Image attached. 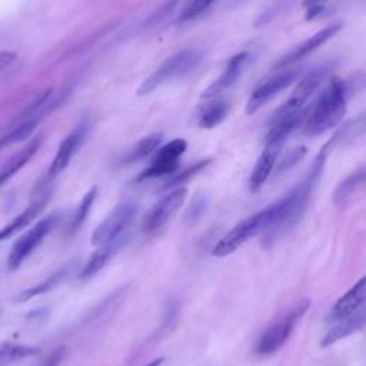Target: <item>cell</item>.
<instances>
[{
    "label": "cell",
    "instance_id": "6da1fadb",
    "mask_svg": "<svg viewBox=\"0 0 366 366\" xmlns=\"http://www.w3.org/2000/svg\"><path fill=\"white\" fill-rule=\"evenodd\" d=\"M349 94L350 90L347 81L333 76L320 92L313 106L307 109V114L302 124L303 133L306 136H317L335 127L343 119Z\"/></svg>",
    "mask_w": 366,
    "mask_h": 366
},
{
    "label": "cell",
    "instance_id": "7a4b0ae2",
    "mask_svg": "<svg viewBox=\"0 0 366 366\" xmlns=\"http://www.w3.org/2000/svg\"><path fill=\"white\" fill-rule=\"evenodd\" d=\"M279 214H280V200L249 216L247 219L242 220L234 227H232L223 237L217 240L212 253L217 257H224L233 253L237 247H240L249 239L267 232L277 222Z\"/></svg>",
    "mask_w": 366,
    "mask_h": 366
},
{
    "label": "cell",
    "instance_id": "3957f363",
    "mask_svg": "<svg viewBox=\"0 0 366 366\" xmlns=\"http://www.w3.org/2000/svg\"><path fill=\"white\" fill-rule=\"evenodd\" d=\"M203 53L197 49H183L167 57L137 89V96H146L166 81L193 71L202 61Z\"/></svg>",
    "mask_w": 366,
    "mask_h": 366
},
{
    "label": "cell",
    "instance_id": "277c9868",
    "mask_svg": "<svg viewBox=\"0 0 366 366\" xmlns=\"http://www.w3.org/2000/svg\"><path fill=\"white\" fill-rule=\"evenodd\" d=\"M309 307L310 300L302 299L296 302L287 312H285L276 320H273L260 335L256 345V352L259 355H270L279 350L290 337V335L293 333L297 323L305 316Z\"/></svg>",
    "mask_w": 366,
    "mask_h": 366
},
{
    "label": "cell",
    "instance_id": "5b68a950",
    "mask_svg": "<svg viewBox=\"0 0 366 366\" xmlns=\"http://www.w3.org/2000/svg\"><path fill=\"white\" fill-rule=\"evenodd\" d=\"M61 219L60 213H51L31 226L24 234H21L10 249L7 257L9 270H16L20 264L34 252V249L44 240L47 234H50L54 227L59 224Z\"/></svg>",
    "mask_w": 366,
    "mask_h": 366
},
{
    "label": "cell",
    "instance_id": "8992f818",
    "mask_svg": "<svg viewBox=\"0 0 366 366\" xmlns=\"http://www.w3.org/2000/svg\"><path fill=\"white\" fill-rule=\"evenodd\" d=\"M51 183H53V179L44 176L36 184L27 207L0 229V242L14 236L16 233L27 227L43 212V209L46 207L47 202L51 197Z\"/></svg>",
    "mask_w": 366,
    "mask_h": 366
},
{
    "label": "cell",
    "instance_id": "52a82bcc",
    "mask_svg": "<svg viewBox=\"0 0 366 366\" xmlns=\"http://www.w3.org/2000/svg\"><path fill=\"white\" fill-rule=\"evenodd\" d=\"M137 212V206L134 202L126 200L117 204L107 217L96 227L92 234V243L96 246L106 244L112 240L122 237L126 229L130 226Z\"/></svg>",
    "mask_w": 366,
    "mask_h": 366
},
{
    "label": "cell",
    "instance_id": "ba28073f",
    "mask_svg": "<svg viewBox=\"0 0 366 366\" xmlns=\"http://www.w3.org/2000/svg\"><path fill=\"white\" fill-rule=\"evenodd\" d=\"M332 67H333V63L329 61V63H323V64L312 69L309 73H306L300 79V81L297 83V86L295 87V90L289 96V99L286 100V103L274 114H289V113H296V112H300L302 109H305L306 102L319 89V86L323 83V80L329 76Z\"/></svg>",
    "mask_w": 366,
    "mask_h": 366
},
{
    "label": "cell",
    "instance_id": "9c48e42d",
    "mask_svg": "<svg viewBox=\"0 0 366 366\" xmlns=\"http://www.w3.org/2000/svg\"><path fill=\"white\" fill-rule=\"evenodd\" d=\"M186 149H187V142L183 139H174L163 144L154 154L150 164L140 172L136 180L142 182V180L154 179V177L173 173L177 169L179 159L186 152Z\"/></svg>",
    "mask_w": 366,
    "mask_h": 366
},
{
    "label": "cell",
    "instance_id": "30bf717a",
    "mask_svg": "<svg viewBox=\"0 0 366 366\" xmlns=\"http://www.w3.org/2000/svg\"><path fill=\"white\" fill-rule=\"evenodd\" d=\"M187 190L184 187H177L163 196L144 216L143 219V232L152 233L160 229L183 204Z\"/></svg>",
    "mask_w": 366,
    "mask_h": 366
},
{
    "label": "cell",
    "instance_id": "8fae6325",
    "mask_svg": "<svg viewBox=\"0 0 366 366\" xmlns=\"http://www.w3.org/2000/svg\"><path fill=\"white\" fill-rule=\"evenodd\" d=\"M89 120H83L80 122L59 144V149L51 160V164L49 167L47 172V177L54 179L59 173H61L70 163V160L73 159V156L77 153V150L80 149V146L83 144L87 132H89Z\"/></svg>",
    "mask_w": 366,
    "mask_h": 366
},
{
    "label": "cell",
    "instance_id": "7c38bea8",
    "mask_svg": "<svg viewBox=\"0 0 366 366\" xmlns=\"http://www.w3.org/2000/svg\"><path fill=\"white\" fill-rule=\"evenodd\" d=\"M296 76H297L296 70H285V71L277 73L276 76L267 79L266 81H263L249 96V100L246 103V113L252 114V113L257 112L264 103H267L280 90H283L289 84H292L293 80L296 79Z\"/></svg>",
    "mask_w": 366,
    "mask_h": 366
},
{
    "label": "cell",
    "instance_id": "4fadbf2b",
    "mask_svg": "<svg viewBox=\"0 0 366 366\" xmlns=\"http://www.w3.org/2000/svg\"><path fill=\"white\" fill-rule=\"evenodd\" d=\"M343 27L342 23H333L330 26H326L325 29L319 30L317 33H315L312 37L306 39L305 41L299 43L293 50H290L285 57H282L277 63L276 67L277 69H285L286 66H290L299 60H302L303 57L309 56L310 53H313L316 49H319L323 43H326L330 37H333L337 31H340Z\"/></svg>",
    "mask_w": 366,
    "mask_h": 366
},
{
    "label": "cell",
    "instance_id": "5bb4252c",
    "mask_svg": "<svg viewBox=\"0 0 366 366\" xmlns=\"http://www.w3.org/2000/svg\"><path fill=\"white\" fill-rule=\"evenodd\" d=\"M250 59V54L247 51H239L236 53L226 64L224 70L222 71V74L207 87L203 90L202 93V99H213L217 94H220L222 92H224L226 89L232 87L237 79L240 77V74L243 73L247 61Z\"/></svg>",
    "mask_w": 366,
    "mask_h": 366
},
{
    "label": "cell",
    "instance_id": "9a60e30c",
    "mask_svg": "<svg viewBox=\"0 0 366 366\" xmlns=\"http://www.w3.org/2000/svg\"><path fill=\"white\" fill-rule=\"evenodd\" d=\"M307 114V109H302L296 113L289 114H274L273 122L270 126V130L266 136L264 146H274L280 147L286 142V139L305 122V117Z\"/></svg>",
    "mask_w": 366,
    "mask_h": 366
},
{
    "label": "cell",
    "instance_id": "2e32d148",
    "mask_svg": "<svg viewBox=\"0 0 366 366\" xmlns=\"http://www.w3.org/2000/svg\"><path fill=\"white\" fill-rule=\"evenodd\" d=\"M365 297H366V280L365 277H362L343 296L339 297V300L330 309L327 319L332 323H335L337 320H342L353 315L355 312H357L360 307L365 306Z\"/></svg>",
    "mask_w": 366,
    "mask_h": 366
},
{
    "label": "cell",
    "instance_id": "e0dca14e",
    "mask_svg": "<svg viewBox=\"0 0 366 366\" xmlns=\"http://www.w3.org/2000/svg\"><path fill=\"white\" fill-rule=\"evenodd\" d=\"M43 142V136L39 134L33 137L26 146H23L19 152L11 154L0 167V186L9 182L14 174H17L37 153Z\"/></svg>",
    "mask_w": 366,
    "mask_h": 366
},
{
    "label": "cell",
    "instance_id": "ac0fdd59",
    "mask_svg": "<svg viewBox=\"0 0 366 366\" xmlns=\"http://www.w3.org/2000/svg\"><path fill=\"white\" fill-rule=\"evenodd\" d=\"M365 320H366V312H365V306L360 307L357 312H355L353 315L337 320L332 325V327L326 332V335L323 336L320 346L322 347H327L353 333H356L357 330H360L365 326Z\"/></svg>",
    "mask_w": 366,
    "mask_h": 366
},
{
    "label": "cell",
    "instance_id": "d6986e66",
    "mask_svg": "<svg viewBox=\"0 0 366 366\" xmlns=\"http://www.w3.org/2000/svg\"><path fill=\"white\" fill-rule=\"evenodd\" d=\"M280 153V147L274 146H264L263 152L260 153L252 173L249 177V190L250 192H257L269 179L276 162L277 156Z\"/></svg>",
    "mask_w": 366,
    "mask_h": 366
},
{
    "label": "cell",
    "instance_id": "ffe728a7",
    "mask_svg": "<svg viewBox=\"0 0 366 366\" xmlns=\"http://www.w3.org/2000/svg\"><path fill=\"white\" fill-rule=\"evenodd\" d=\"M126 239L127 237L123 234L122 237H119L116 240H112L106 244L99 246V249L84 263V266L80 272V277L81 279H89L92 276H94L99 270H102L110 262V259L120 250V247L124 244Z\"/></svg>",
    "mask_w": 366,
    "mask_h": 366
},
{
    "label": "cell",
    "instance_id": "44dd1931",
    "mask_svg": "<svg viewBox=\"0 0 366 366\" xmlns=\"http://www.w3.org/2000/svg\"><path fill=\"white\" fill-rule=\"evenodd\" d=\"M74 267H76V262L74 260L67 262L59 270H56L49 277H46L43 282H40V283H37V285H34V286H31L29 289H24L23 292H20L17 295V297H16V302L17 303H24V302H27V300H30V299H33L36 296H40V295H44V293L53 290L54 287H57L63 280H66L70 276V273L74 270Z\"/></svg>",
    "mask_w": 366,
    "mask_h": 366
},
{
    "label": "cell",
    "instance_id": "7402d4cb",
    "mask_svg": "<svg viewBox=\"0 0 366 366\" xmlns=\"http://www.w3.org/2000/svg\"><path fill=\"white\" fill-rule=\"evenodd\" d=\"M230 103L226 99H214L209 103H204L197 114H196V123L202 129H213L217 124H220L229 114Z\"/></svg>",
    "mask_w": 366,
    "mask_h": 366
},
{
    "label": "cell",
    "instance_id": "603a6c76",
    "mask_svg": "<svg viewBox=\"0 0 366 366\" xmlns=\"http://www.w3.org/2000/svg\"><path fill=\"white\" fill-rule=\"evenodd\" d=\"M162 143V133H152L139 140L120 160V164H132L152 154Z\"/></svg>",
    "mask_w": 366,
    "mask_h": 366
},
{
    "label": "cell",
    "instance_id": "cb8c5ba5",
    "mask_svg": "<svg viewBox=\"0 0 366 366\" xmlns=\"http://www.w3.org/2000/svg\"><path fill=\"white\" fill-rule=\"evenodd\" d=\"M365 184V169H357L352 172L336 189L335 202L339 206L347 203Z\"/></svg>",
    "mask_w": 366,
    "mask_h": 366
},
{
    "label": "cell",
    "instance_id": "d4e9b609",
    "mask_svg": "<svg viewBox=\"0 0 366 366\" xmlns=\"http://www.w3.org/2000/svg\"><path fill=\"white\" fill-rule=\"evenodd\" d=\"M40 353V347L31 345L3 342L0 343V366H7L16 360L31 357Z\"/></svg>",
    "mask_w": 366,
    "mask_h": 366
},
{
    "label": "cell",
    "instance_id": "484cf974",
    "mask_svg": "<svg viewBox=\"0 0 366 366\" xmlns=\"http://www.w3.org/2000/svg\"><path fill=\"white\" fill-rule=\"evenodd\" d=\"M37 123H39V119L19 120V123L7 134L0 137V149L27 140L33 134Z\"/></svg>",
    "mask_w": 366,
    "mask_h": 366
},
{
    "label": "cell",
    "instance_id": "4316f807",
    "mask_svg": "<svg viewBox=\"0 0 366 366\" xmlns=\"http://www.w3.org/2000/svg\"><path fill=\"white\" fill-rule=\"evenodd\" d=\"M213 6H214V3L209 1V0L189 1L183 6L182 11L179 13L177 21L182 24V23H187V21H192V20H197L199 17L204 16Z\"/></svg>",
    "mask_w": 366,
    "mask_h": 366
},
{
    "label": "cell",
    "instance_id": "83f0119b",
    "mask_svg": "<svg viewBox=\"0 0 366 366\" xmlns=\"http://www.w3.org/2000/svg\"><path fill=\"white\" fill-rule=\"evenodd\" d=\"M97 196V187H92L81 199L80 204L77 206L73 217H71V223H70V232H76L77 229H80V226L84 223L94 200Z\"/></svg>",
    "mask_w": 366,
    "mask_h": 366
},
{
    "label": "cell",
    "instance_id": "f1b7e54d",
    "mask_svg": "<svg viewBox=\"0 0 366 366\" xmlns=\"http://www.w3.org/2000/svg\"><path fill=\"white\" fill-rule=\"evenodd\" d=\"M210 163H212V159H202V160H199L197 163L192 164L190 167H187V169L182 170L180 173L174 174L173 177H170V179L166 182V184L163 186V189H173V187L177 189V186H180V184L189 182L193 176H196V174H199L202 170H204Z\"/></svg>",
    "mask_w": 366,
    "mask_h": 366
},
{
    "label": "cell",
    "instance_id": "f546056e",
    "mask_svg": "<svg viewBox=\"0 0 366 366\" xmlns=\"http://www.w3.org/2000/svg\"><path fill=\"white\" fill-rule=\"evenodd\" d=\"M305 7H306V11H305L306 20H313V19L330 14V7L325 3H305Z\"/></svg>",
    "mask_w": 366,
    "mask_h": 366
},
{
    "label": "cell",
    "instance_id": "4dcf8cb0",
    "mask_svg": "<svg viewBox=\"0 0 366 366\" xmlns=\"http://www.w3.org/2000/svg\"><path fill=\"white\" fill-rule=\"evenodd\" d=\"M305 153H306L305 147H299V149H295L293 152H290V153L283 159V162H280V164H279V167H277V172L282 173V172L287 170L289 167H292L295 163H297V162L305 156Z\"/></svg>",
    "mask_w": 366,
    "mask_h": 366
},
{
    "label": "cell",
    "instance_id": "1f68e13d",
    "mask_svg": "<svg viewBox=\"0 0 366 366\" xmlns=\"http://www.w3.org/2000/svg\"><path fill=\"white\" fill-rule=\"evenodd\" d=\"M64 346H60L57 349H54L43 362L40 366H59V363L61 362L63 356H64Z\"/></svg>",
    "mask_w": 366,
    "mask_h": 366
},
{
    "label": "cell",
    "instance_id": "d6a6232c",
    "mask_svg": "<svg viewBox=\"0 0 366 366\" xmlns=\"http://www.w3.org/2000/svg\"><path fill=\"white\" fill-rule=\"evenodd\" d=\"M16 59H17V54L14 51H10V50L0 51V71L10 67L16 61Z\"/></svg>",
    "mask_w": 366,
    "mask_h": 366
},
{
    "label": "cell",
    "instance_id": "836d02e7",
    "mask_svg": "<svg viewBox=\"0 0 366 366\" xmlns=\"http://www.w3.org/2000/svg\"><path fill=\"white\" fill-rule=\"evenodd\" d=\"M163 357H157V359H154V360H152V362H149L147 365H144V366H160L162 363H163Z\"/></svg>",
    "mask_w": 366,
    "mask_h": 366
}]
</instances>
